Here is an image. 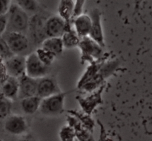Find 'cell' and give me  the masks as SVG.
<instances>
[{
  "mask_svg": "<svg viewBox=\"0 0 152 141\" xmlns=\"http://www.w3.org/2000/svg\"><path fill=\"white\" fill-rule=\"evenodd\" d=\"M13 1L9 0H0V16H5L8 13Z\"/></svg>",
  "mask_w": 152,
  "mask_h": 141,
  "instance_id": "d4e9b609",
  "label": "cell"
},
{
  "mask_svg": "<svg viewBox=\"0 0 152 141\" xmlns=\"http://www.w3.org/2000/svg\"><path fill=\"white\" fill-rule=\"evenodd\" d=\"M0 93L8 100L15 101L19 95V80L13 77H7L1 87Z\"/></svg>",
  "mask_w": 152,
  "mask_h": 141,
  "instance_id": "5bb4252c",
  "label": "cell"
},
{
  "mask_svg": "<svg viewBox=\"0 0 152 141\" xmlns=\"http://www.w3.org/2000/svg\"><path fill=\"white\" fill-rule=\"evenodd\" d=\"M64 48H73L79 45L81 38L78 36L74 28L69 26L61 37Z\"/></svg>",
  "mask_w": 152,
  "mask_h": 141,
  "instance_id": "ac0fdd59",
  "label": "cell"
},
{
  "mask_svg": "<svg viewBox=\"0 0 152 141\" xmlns=\"http://www.w3.org/2000/svg\"><path fill=\"white\" fill-rule=\"evenodd\" d=\"M45 20L46 19H44L43 16L39 14H35L30 19L28 30H29L31 38L34 42L42 44L46 38L45 33Z\"/></svg>",
  "mask_w": 152,
  "mask_h": 141,
  "instance_id": "30bf717a",
  "label": "cell"
},
{
  "mask_svg": "<svg viewBox=\"0 0 152 141\" xmlns=\"http://www.w3.org/2000/svg\"><path fill=\"white\" fill-rule=\"evenodd\" d=\"M12 109V101L6 98L0 93V119H4L10 115Z\"/></svg>",
  "mask_w": 152,
  "mask_h": 141,
  "instance_id": "ffe728a7",
  "label": "cell"
},
{
  "mask_svg": "<svg viewBox=\"0 0 152 141\" xmlns=\"http://www.w3.org/2000/svg\"><path fill=\"white\" fill-rule=\"evenodd\" d=\"M62 93L56 80L52 77L45 76L38 80L37 95L41 99Z\"/></svg>",
  "mask_w": 152,
  "mask_h": 141,
  "instance_id": "9c48e42d",
  "label": "cell"
},
{
  "mask_svg": "<svg viewBox=\"0 0 152 141\" xmlns=\"http://www.w3.org/2000/svg\"><path fill=\"white\" fill-rule=\"evenodd\" d=\"M13 56L14 55L11 52L4 38L0 37V59L5 61Z\"/></svg>",
  "mask_w": 152,
  "mask_h": 141,
  "instance_id": "7402d4cb",
  "label": "cell"
},
{
  "mask_svg": "<svg viewBox=\"0 0 152 141\" xmlns=\"http://www.w3.org/2000/svg\"><path fill=\"white\" fill-rule=\"evenodd\" d=\"M71 22H66L59 16H52L45 22V33L46 38H61Z\"/></svg>",
  "mask_w": 152,
  "mask_h": 141,
  "instance_id": "5b68a950",
  "label": "cell"
},
{
  "mask_svg": "<svg viewBox=\"0 0 152 141\" xmlns=\"http://www.w3.org/2000/svg\"><path fill=\"white\" fill-rule=\"evenodd\" d=\"M74 29L80 38L88 37L91 28V19L88 15L82 14L73 20Z\"/></svg>",
  "mask_w": 152,
  "mask_h": 141,
  "instance_id": "7c38bea8",
  "label": "cell"
},
{
  "mask_svg": "<svg viewBox=\"0 0 152 141\" xmlns=\"http://www.w3.org/2000/svg\"><path fill=\"white\" fill-rule=\"evenodd\" d=\"M79 46L82 49L83 54L86 56L98 59L102 55V47H101L88 36L81 38Z\"/></svg>",
  "mask_w": 152,
  "mask_h": 141,
  "instance_id": "4fadbf2b",
  "label": "cell"
},
{
  "mask_svg": "<svg viewBox=\"0 0 152 141\" xmlns=\"http://www.w3.org/2000/svg\"><path fill=\"white\" fill-rule=\"evenodd\" d=\"M74 2L73 0H62L58 6V16L66 22H72V14L74 10Z\"/></svg>",
  "mask_w": 152,
  "mask_h": 141,
  "instance_id": "e0dca14e",
  "label": "cell"
},
{
  "mask_svg": "<svg viewBox=\"0 0 152 141\" xmlns=\"http://www.w3.org/2000/svg\"><path fill=\"white\" fill-rule=\"evenodd\" d=\"M4 68L9 77L21 78L25 75V56L14 55L4 61Z\"/></svg>",
  "mask_w": 152,
  "mask_h": 141,
  "instance_id": "ba28073f",
  "label": "cell"
},
{
  "mask_svg": "<svg viewBox=\"0 0 152 141\" xmlns=\"http://www.w3.org/2000/svg\"><path fill=\"white\" fill-rule=\"evenodd\" d=\"M75 137V132L69 127H62L59 132V137L61 141H74Z\"/></svg>",
  "mask_w": 152,
  "mask_h": 141,
  "instance_id": "603a6c76",
  "label": "cell"
},
{
  "mask_svg": "<svg viewBox=\"0 0 152 141\" xmlns=\"http://www.w3.org/2000/svg\"><path fill=\"white\" fill-rule=\"evenodd\" d=\"M48 67L43 64L35 53L25 56V75L34 79L39 80L47 75Z\"/></svg>",
  "mask_w": 152,
  "mask_h": 141,
  "instance_id": "277c9868",
  "label": "cell"
},
{
  "mask_svg": "<svg viewBox=\"0 0 152 141\" xmlns=\"http://www.w3.org/2000/svg\"><path fill=\"white\" fill-rule=\"evenodd\" d=\"M3 38L13 55L24 56L30 47V41L25 34L18 32H6Z\"/></svg>",
  "mask_w": 152,
  "mask_h": 141,
  "instance_id": "3957f363",
  "label": "cell"
},
{
  "mask_svg": "<svg viewBox=\"0 0 152 141\" xmlns=\"http://www.w3.org/2000/svg\"><path fill=\"white\" fill-rule=\"evenodd\" d=\"M19 141H34V140L31 137H23V138L20 139Z\"/></svg>",
  "mask_w": 152,
  "mask_h": 141,
  "instance_id": "4316f807",
  "label": "cell"
},
{
  "mask_svg": "<svg viewBox=\"0 0 152 141\" xmlns=\"http://www.w3.org/2000/svg\"><path fill=\"white\" fill-rule=\"evenodd\" d=\"M0 141H4L3 140H1V139H0Z\"/></svg>",
  "mask_w": 152,
  "mask_h": 141,
  "instance_id": "83f0119b",
  "label": "cell"
},
{
  "mask_svg": "<svg viewBox=\"0 0 152 141\" xmlns=\"http://www.w3.org/2000/svg\"><path fill=\"white\" fill-rule=\"evenodd\" d=\"M7 28V16H0V37H2Z\"/></svg>",
  "mask_w": 152,
  "mask_h": 141,
  "instance_id": "484cf974",
  "label": "cell"
},
{
  "mask_svg": "<svg viewBox=\"0 0 152 141\" xmlns=\"http://www.w3.org/2000/svg\"><path fill=\"white\" fill-rule=\"evenodd\" d=\"M19 80V95L18 98L23 99L37 95L38 80L34 79L27 75H23Z\"/></svg>",
  "mask_w": 152,
  "mask_h": 141,
  "instance_id": "8fae6325",
  "label": "cell"
},
{
  "mask_svg": "<svg viewBox=\"0 0 152 141\" xmlns=\"http://www.w3.org/2000/svg\"><path fill=\"white\" fill-rule=\"evenodd\" d=\"M85 3H86V1H84V0H77V1H75L72 14V22L74 19L83 14Z\"/></svg>",
  "mask_w": 152,
  "mask_h": 141,
  "instance_id": "cb8c5ba5",
  "label": "cell"
},
{
  "mask_svg": "<svg viewBox=\"0 0 152 141\" xmlns=\"http://www.w3.org/2000/svg\"><path fill=\"white\" fill-rule=\"evenodd\" d=\"M42 99L37 95L21 99L20 106L22 111L27 115H34L39 111Z\"/></svg>",
  "mask_w": 152,
  "mask_h": 141,
  "instance_id": "9a60e30c",
  "label": "cell"
},
{
  "mask_svg": "<svg viewBox=\"0 0 152 141\" xmlns=\"http://www.w3.org/2000/svg\"><path fill=\"white\" fill-rule=\"evenodd\" d=\"M90 18L91 19V28L88 37L99 44L101 47H105L103 30H102L101 13L99 9L94 8L91 11Z\"/></svg>",
  "mask_w": 152,
  "mask_h": 141,
  "instance_id": "52a82bcc",
  "label": "cell"
},
{
  "mask_svg": "<svg viewBox=\"0 0 152 141\" xmlns=\"http://www.w3.org/2000/svg\"><path fill=\"white\" fill-rule=\"evenodd\" d=\"M65 99V94L62 93L42 99L39 110L45 116H57L63 112Z\"/></svg>",
  "mask_w": 152,
  "mask_h": 141,
  "instance_id": "7a4b0ae2",
  "label": "cell"
},
{
  "mask_svg": "<svg viewBox=\"0 0 152 141\" xmlns=\"http://www.w3.org/2000/svg\"><path fill=\"white\" fill-rule=\"evenodd\" d=\"M4 130L12 135H23L28 132V124L26 118L20 115H9L4 122Z\"/></svg>",
  "mask_w": 152,
  "mask_h": 141,
  "instance_id": "8992f818",
  "label": "cell"
},
{
  "mask_svg": "<svg viewBox=\"0 0 152 141\" xmlns=\"http://www.w3.org/2000/svg\"><path fill=\"white\" fill-rule=\"evenodd\" d=\"M7 32H18L25 34L28 32L30 17L28 13L19 7L16 3L12 2L7 13Z\"/></svg>",
  "mask_w": 152,
  "mask_h": 141,
  "instance_id": "6da1fadb",
  "label": "cell"
},
{
  "mask_svg": "<svg viewBox=\"0 0 152 141\" xmlns=\"http://www.w3.org/2000/svg\"><path fill=\"white\" fill-rule=\"evenodd\" d=\"M41 47L56 56L60 55L64 50L61 38H46L42 43Z\"/></svg>",
  "mask_w": 152,
  "mask_h": 141,
  "instance_id": "2e32d148",
  "label": "cell"
},
{
  "mask_svg": "<svg viewBox=\"0 0 152 141\" xmlns=\"http://www.w3.org/2000/svg\"><path fill=\"white\" fill-rule=\"evenodd\" d=\"M35 53L37 54V57L39 59L40 61L45 64V66L48 67L53 62V61L55 60V58L56 57V56L53 54V53H50L48 50H45L42 47H40V48L37 49V51L35 52Z\"/></svg>",
  "mask_w": 152,
  "mask_h": 141,
  "instance_id": "d6986e66",
  "label": "cell"
},
{
  "mask_svg": "<svg viewBox=\"0 0 152 141\" xmlns=\"http://www.w3.org/2000/svg\"><path fill=\"white\" fill-rule=\"evenodd\" d=\"M14 2L28 14L29 12L32 13L37 11L39 6L38 3L35 0H18Z\"/></svg>",
  "mask_w": 152,
  "mask_h": 141,
  "instance_id": "44dd1931",
  "label": "cell"
}]
</instances>
